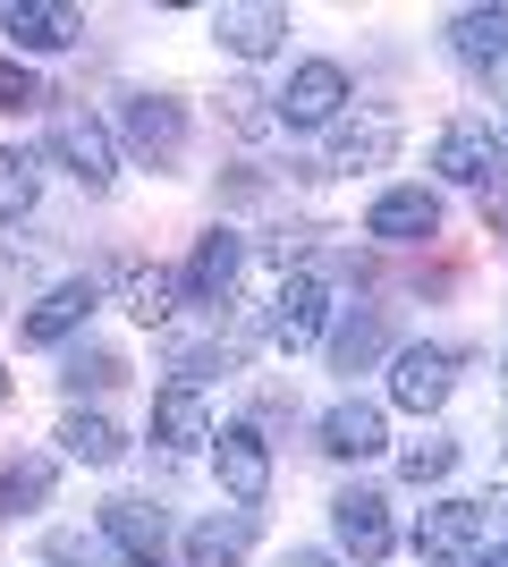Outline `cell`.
Here are the masks:
<instances>
[{"label":"cell","mask_w":508,"mask_h":567,"mask_svg":"<svg viewBox=\"0 0 508 567\" xmlns=\"http://www.w3.org/2000/svg\"><path fill=\"white\" fill-rule=\"evenodd\" d=\"M348 111H356V76L339 69V60H322V51H305V60L271 85V127H280V136H331Z\"/></svg>","instance_id":"6da1fadb"},{"label":"cell","mask_w":508,"mask_h":567,"mask_svg":"<svg viewBox=\"0 0 508 567\" xmlns=\"http://www.w3.org/2000/svg\"><path fill=\"white\" fill-rule=\"evenodd\" d=\"M111 144H120V162L169 169L187 153V102L169 94V85H127V94L111 102Z\"/></svg>","instance_id":"7a4b0ae2"},{"label":"cell","mask_w":508,"mask_h":567,"mask_svg":"<svg viewBox=\"0 0 508 567\" xmlns=\"http://www.w3.org/2000/svg\"><path fill=\"white\" fill-rule=\"evenodd\" d=\"M246 262H255V237H246L238 220H212V229L187 246V262H178V313H220V306H238Z\"/></svg>","instance_id":"3957f363"},{"label":"cell","mask_w":508,"mask_h":567,"mask_svg":"<svg viewBox=\"0 0 508 567\" xmlns=\"http://www.w3.org/2000/svg\"><path fill=\"white\" fill-rule=\"evenodd\" d=\"M43 162H60L85 195H111V187H120V144H111V118L85 111V102H60V111H51Z\"/></svg>","instance_id":"277c9868"},{"label":"cell","mask_w":508,"mask_h":567,"mask_svg":"<svg viewBox=\"0 0 508 567\" xmlns=\"http://www.w3.org/2000/svg\"><path fill=\"white\" fill-rule=\"evenodd\" d=\"M484 543H491V499H466V492L424 499V508H415V525H407L415 567H466Z\"/></svg>","instance_id":"5b68a950"},{"label":"cell","mask_w":508,"mask_h":567,"mask_svg":"<svg viewBox=\"0 0 508 567\" xmlns=\"http://www.w3.org/2000/svg\"><path fill=\"white\" fill-rule=\"evenodd\" d=\"M331 322H339V288L322 271H280V288H271V306H263V348L305 355V348L331 339Z\"/></svg>","instance_id":"8992f818"},{"label":"cell","mask_w":508,"mask_h":567,"mask_svg":"<svg viewBox=\"0 0 508 567\" xmlns=\"http://www.w3.org/2000/svg\"><path fill=\"white\" fill-rule=\"evenodd\" d=\"M398 144H407V118L382 111V102H356V111L339 118L331 136H322V178H373V169L398 162Z\"/></svg>","instance_id":"52a82bcc"},{"label":"cell","mask_w":508,"mask_h":567,"mask_svg":"<svg viewBox=\"0 0 508 567\" xmlns=\"http://www.w3.org/2000/svg\"><path fill=\"white\" fill-rule=\"evenodd\" d=\"M433 169L449 178V187H466V195H491V187L508 178L500 118H484V111H458V118H440V136H433Z\"/></svg>","instance_id":"ba28073f"},{"label":"cell","mask_w":508,"mask_h":567,"mask_svg":"<svg viewBox=\"0 0 508 567\" xmlns=\"http://www.w3.org/2000/svg\"><path fill=\"white\" fill-rule=\"evenodd\" d=\"M94 313H102V271H60V280L18 313V348H51L60 355L69 339H85Z\"/></svg>","instance_id":"9c48e42d"},{"label":"cell","mask_w":508,"mask_h":567,"mask_svg":"<svg viewBox=\"0 0 508 567\" xmlns=\"http://www.w3.org/2000/svg\"><path fill=\"white\" fill-rule=\"evenodd\" d=\"M204 457H212V474H220V499L263 517V499H271V432L255 424V415H229Z\"/></svg>","instance_id":"30bf717a"},{"label":"cell","mask_w":508,"mask_h":567,"mask_svg":"<svg viewBox=\"0 0 508 567\" xmlns=\"http://www.w3.org/2000/svg\"><path fill=\"white\" fill-rule=\"evenodd\" d=\"M449 399H458V348H440V339H398V348H390V406L440 424Z\"/></svg>","instance_id":"8fae6325"},{"label":"cell","mask_w":508,"mask_h":567,"mask_svg":"<svg viewBox=\"0 0 508 567\" xmlns=\"http://www.w3.org/2000/svg\"><path fill=\"white\" fill-rule=\"evenodd\" d=\"M331 550L348 567H382L390 550H398L390 492H373V483H339V492H331Z\"/></svg>","instance_id":"7c38bea8"},{"label":"cell","mask_w":508,"mask_h":567,"mask_svg":"<svg viewBox=\"0 0 508 567\" xmlns=\"http://www.w3.org/2000/svg\"><path fill=\"white\" fill-rule=\"evenodd\" d=\"M94 534L111 543L120 567H178V559H169V508L145 499V492H111L94 508Z\"/></svg>","instance_id":"4fadbf2b"},{"label":"cell","mask_w":508,"mask_h":567,"mask_svg":"<svg viewBox=\"0 0 508 567\" xmlns=\"http://www.w3.org/2000/svg\"><path fill=\"white\" fill-rule=\"evenodd\" d=\"M440 187H424V178H398V187H382L373 204H364V237L373 246H390V255H407V246H433L440 237Z\"/></svg>","instance_id":"5bb4252c"},{"label":"cell","mask_w":508,"mask_h":567,"mask_svg":"<svg viewBox=\"0 0 508 567\" xmlns=\"http://www.w3.org/2000/svg\"><path fill=\"white\" fill-rule=\"evenodd\" d=\"M314 450L331 457V466H373V457H390V406L382 399H348L322 406V424H314Z\"/></svg>","instance_id":"9a60e30c"},{"label":"cell","mask_w":508,"mask_h":567,"mask_svg":"<svg viewBox=\"0 0 508 567\" xmlns=\"http://www.w3.org/2000/svg\"><path fill=\"white\" fill-rule=\"evenodd\" d=\"M289 34H297V18L280 9V0H220V9H212V43L229 51V60H246V69L280 60Z\"/></svg>","instance_id":"2e32d148"},{"label":"cell","mask_w":508,"mask_h":567,"mask_svg":"<svg viewBox=\"0 0 508 567\" xmlns=\"http://www.w3.org/2000/svg\"><path fill=\"white\" fill-rule=\"evenodd\" d=\"M0 34H9V60H51V51L85 43V9H69V0H9Z\"/></svg>","instance_id":"e0dca14e"},{"label":"cell","mask_w":508,"mask_h":567,"mask_svg":"<svg viewBox=\"0 0 508 567\" xmlns=\"http://www.w3.org/2000/svg\"><path fill=\"white\" fill-rule=\"evenodd\" d=\"M212 432H220V415H212L204 390H187V381H162V390H153V415H145V441H153V450L195 457V450H212Z\"/></svg>","instance_id":"ac0fdd59"},{"label":"cell","mask_w":508,"mask_h":567,"mask_svg":"<svg viewBox=\"0 0 508 567\" xmlns=\"http://www.w3.org/2000/svg\"><path fill=\"white\" fill-rule=\"evenodd\" d=\"M255 534H263L255 508H204V517L178 534V567H246L255 559Z\"/></svg>","instance_id":"d6986e66"},{"label":"cell","mask_w":508,"mask_h":567,"mask_svg":"<svg viewBox=\"0 0 508 567\" xmlns=\"http://www.w3.org/2000/svg\"><path fill=\"white\" fill-rule=\"evenodd\" d=\"M390 348H398V339H390V313L382 306H339L331 339H322V364L356 381V373H373V364H390Z\"/></svg>","instance_id":"ffe728a7"},{"label":"cell","mask_w":508,"mask_h":567,"mask_svg":"<svg viewBox=\"0 0 508 567\" xmlns=\"http://www.w3.org/2000/svg\"><path fill=\"white\" fill-rule=\"evenodd\" d=\"M51 441H60V466H94V474H111L127 450H136L127 424H120V415H102V406H69Z\"/></svg>","instance_id":"44dd1931"},{"label":"cell","mask_w":508,"mask_h":567,"mask_svg":"<svg viewBox=\"0 0 508 567\" xmlns=\"http://www.w3.org/2000/svg\"><path fill=\"white\" fill-rule=\"evenodd\" d=\"M111 288H120V313L136 331H169V322H178V271H169V262H120Z\"/></svg>","instance_id":"7402d4cb"},{"label":"cell","mask_w":508,"mask_h":567,"mask_svg":"<svg viewBox=\"0 0 508 567\" xmlns=\"http://www.w3.org/2000/svg\"><path fill=\"white\" fill-rule=\"evenodd\" d=\"M120 381H127V355L111 348V339H69V348H60V399L69 406H102Z\"/></svg>","instance_id":"603a6c76"},{"label":"cell","mask_w":508,"mask_h":567,"mask_svg":"<svg viewBox=\"0 0 508 567\" xmlns=\"http://www.w3.org/2000/svg\"><path fill=\"white\" fill-rule=\"evenodd\" d=\"M440 43H449V60H458L466 76L508 69V9H458V18L440 25Z\"/></svg>","instance_id":"cb8c5ba5"},{"label":"cell","mask_w":508,"mask_h":567,"mask_svg":"<svg viewBox=\"0 0 508 567\" xmlns=\"http://www.w3.org/2000/svg\"><path fill=\"white\" fill-rule=\"evenodd\" d=\"M51 492H60V457H51V450L0 457V525H18V517H34V508H51Z\"/></svg>","instance_id":"d4e9b609"},{"label":"cell","mask_w":508,"mask_h":567,"mask_svg":"<svg viewBox=\"0 0 508 567\" xmlns=\"http://www.w3.org/2000/svg\"><path fill=\"white\" fill-rule=\"evenodd\" d=\"M43 144H0V229H18V220H34V204H43Z\"/></svg>","instance_id":"484cf974"},{"label":"cell","mask_w":508,"mask_h":567,"mask_svg":"<svg viewBox=\"0 0 508 567\" xmlns=\"http://www.w3.org/2000/svg\"><path fill=\"white\" fill-rule=\"evenodd\" d=\"M449 474H458V432L449 424H424L415 441H398V483L433 492V483H449Z\"/></svg>","instance_id":"4316f807"},{"label":"cell","mask_w":508,"mask_h":567,"mask_svg":"<svg viewBox=\"0 0 508 567\" xmlns=\"http://www.w3.org/2000/svg\"><path fill=\"white\" fill-rule=\"evenodd\" d=\"M212 102H220V118H229V136H246V144L280 136V127H271V94L255 85V76H229V85H220Z\"/></svg>","instance_id":"83f0119b"},{"label":"cell","mask_w":508,"mask_h":567,"mask_svg":"<svg viewBox=\"0 0 508 567\" xmlns=\"http://www.w3.org/2000/svg\"><path fill=\"white\" fill-rule=\"evenodd\" d=\"M34 111H51V85L34 76V60L0 51V118H34Z\"/></svg>","instance_id":"f1b7e54d"},{"label":"cell","mask_w":508,"mask_h":567,"mask_svg":"<svg viewBox=\"0 0 508 567\" xmlns=\"http://www.w3.org/2000/svg\"><path fill=\"white\" fill-rule=\"evenodd\" d=\"M43 567H120V559L94 525H60V534H43Z\"/></svg>","instance_id":"f546056e"},{"label":"cell","mask_w":508,"mask_h":567,"mask_svg":"<svg viewBox=\"0 0 508 567\" xmlns=\"http://www.w3.org/2000/svg\"><path fill=\"white\" fill-rule=\"evenodd\" d=\"M484 220H491V229H500V237H508V178H500V187H491V195H484Z\"/></svg>","instance_id":"4dcf8cb0"},{"label":"cell","mask_w":508,"mask_h":567,"mask_svg":"<svg viewBox=\"0 0 508 567\" xmlns=\"http://www.w3.org/2000/svg\"><path fill=\"white\" fill-rule=\"evenodd\" d=\"M280 567H348V559H339V550H289Z\"/></svg>","instance_id":"1f68e13d"},{"label":"cell","mask_w":508,"mask_h":567,"mask_svg":"<svg viewBox=\"0 0 508 567\" xmlns=\"http://www.w3.org/2000/svg\"><path fill=\"white\" fill-rule=\"evenodd\" d=\"M466 567H508V543H484V550H475Z\"/></svg>","instance_id":"d6a6232c"},{"label":"cell","mask_w":508,"mask_h":567,"mask_svg":"<svg viewBox=\"0 0 508 567\" xmlns=\"http://www.w3.org/2000/svg\"><path fill=\"white\" fill-rule=\"evenodd\" d=\"M0 399H9V355H0Z\"/></svg>","instance_id":"836d02e7"},{"label":"cell","mask_w":508,"mask_h":567,"mask_svg":"<svg viewBox=\"0 0 508 567\" xmlns=\"http://www.w3.org/2000/svg\"><path fill=\"white\" fill-rule=\"evenodd\" d=\"M500 390H508V348H500Z\"/></svg>","instance_id":"e575fe53"},{"label":"cell","mask_w":508,"mask_h":567,"mask_svg":"<svg viewBox=\"0 0 508 567\" xmlns=\"http://www.w3.org/2000/svg\"><path fill=\"white\" fill-rule=\"evenodd\" d=\"M500 144H508V111H500Z\"/></svg>","instance_id":"d590c367"},{"label":"cell","mask_w":508,"mask_h":567,"mask_svg":"<svg viewBox=\"0 0 508 567\" xmlns=\"http://www.w3.org/2000/svg\"><path fill=\"white\" fill-rule=\"evenodd\" d=\"M500 466H508V450H500Z\"/></svg>","instance_id":"8d00e7d4"}]
</instances>
